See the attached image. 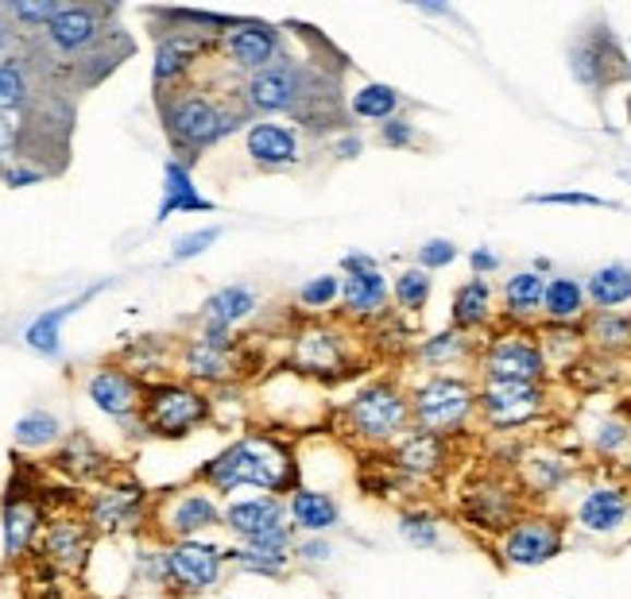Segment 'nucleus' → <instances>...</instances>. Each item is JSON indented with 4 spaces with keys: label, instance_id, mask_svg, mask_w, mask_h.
Returning a JSON list of instances; mask_svg holds the SVG:
<instances>
[{
    "label": "nucleus",
    "instance_id": "1",
    "mask_svg": "<svg viewBox=\"0 0 631 599\" xmlns=\"http://www.w3.org/2000/svg\"><path fill=\"white\" fill-rule=\"evenodd\" d=\"M202 480L229 495L237 488H260L264 495H290L302 488L295 456L275 438H240L202 468Z\"/></svg>",
    "mask_w": 631,
    "mask_h": 599
},
{
    "label": "nucleus",
    "instance_id": "2",
    "mask_svg": "<svg viewBox=\"0 0 631 599\" xmlns=\"http://www.w3.org/2000/svg\"><path fill=\"white\" fill-rule=\"evenodd\" d=\"M159 112L171 144L187 155L222 144L248 117V109H229L217 97H205L202 89H175L171 97H159Z\"/></svg>",
    "mask_w": 631,
    "mask_h": 599
},
{
    "label": "nucleus",
    "instance_id": "3",
    "mask_svg": "<svg viewBox=\"0 0 631 599\" xmlns=\"http://www.w3.org/2000/svg\"><path fill=\"white\" fill-rule=\"evenodd\" d=\"M345 430L368 448H392L410 430V395L392 380L360 383L342 410Z\"/></svg>",
    "mask_w": 631,
    "mask_h": 599
},
{
    "label": "nucleus",
    "instance_id": "4",
    "mask_svg": "<svg viewBox=\"0 0 631 599\" xmlns=\"http://www.w3.org/2000/svg\"><path fill=\"white\" fill-rule=\"evenodd\" d=\"M473 414H477V387L465 375H430L410 391V426L415 430L450 438L469 426Z\"/></svg>",
    "mask_w": 631,
    "mask_h": 599
},
{
    "label": "nucleus",
    "instance_id": "5",
    "mask_svg": "<svg viewBox=\"0 0 631 599\" xmlns=\"http://www.w3.org/2000/svg\"><path fill=\"white\" fill-rule=\"evenodd\" d=\"M457 515L469 530L488 534V538H503L515 526V518L523 515V495L503 476H477L473 483L461 488Z\"/></svg>",
    "mask_w": 631,
    "mask_h": 599
},
{
    "label": "nucleus",
    "instance_id": "6",
    "mask_svg": "<svg viewBox=\"0 0 631 599\" xmlns=\"http://www.w3.org/2000/svg\"><path fill=\"white\" fill-rule=\"evenodd\" d=\"M307 77L310 67L283 55L279 62H272V67H264L260 74H252L245 82V109L264 120L279 117V112H295V105L307 94Z\"/></svg>",
    "mask_w": 631,
    "mask_h": 599
},
{
    "label": "nucleus",
    "instance_id": "7",
    "mask_svg": "<svg viewBox=\"0 0 631 599\" xmlns=\"http://www.w3.org/2000/svg\"><path fill=\"white\" fill-rule=\"evenodd\" d=\"M546 352L538 337L527 333H503L480 352V375L485 383H543L546 380Z\"/></svg>",
    "mask_w": 631,
    "mask_h": 599
},
{
    "label": "nucleus",
    "instance_id": "8",
    "mask_svg": "<svg viewBox=\"0 0 631 599\" xmlns=\"http://www.w3.org/2000/svg\"><path fill=\"white\" fill-rule=\"evenodd\" d=\"M144 430L155 433V438H187L205 414H210V403H205L198 391L179 387V383H159V387L144 391Z\"/></svg>",
    "mask_w": 631,
    "mask_h": 599
},
{
    "label": "nucleus",
    "instance_id": "9",
    "mask_svg": "<svg viewBox=\"0 0 631 599\" xmlns=\"http://www.w3.org/2000/svg\"><path fill=\"white\" fill-rule=\"evenodd\" d=\"M565 549V526L555 515H520L500 538V558L512 568H538Z\"/></svg>",
    "mask_w": 631,
    "mask_h": 599
},
{
    "label": "nucleus",
    "instance_id": "10",
    "mask_svg": "<svg viewBox=\"0 0 631 599\" xmlns=\"http://www.w3.org/2000/svg\"><path fill=\"white\" fill-rule=\"evenodd\" d=\"M543 383H480L477 387V414L492 430H520L543 418Z\"/></svg>",
    "mask_w": 631,
    "mask_h": 599
},
{
    "label": "nucleus",
    "instance_id": "11",
    "mask_svg": "<svg viewBox=\"0 0 631 599\" xmlns=\"http://www.w3.org/2000/svg\"><path fill=\"white\" fill-rule=\"evenodd\" d=\"M570 70L585 89H605V85L628 77V59H623L620 43L608 27H593L573 43Z\"/></svg>",
    "mask_w": 631,
    "mask_h": 599
},
{
    "label": "nucleus",
    "instance_id": "12",
    "mask_svg": "<svg viewBox=\"0 0 631 599\" xmlns=\"http://www.w3.org/2000/svg\"><path fill=\"white\" fill-rule=\"evenodd\" d=\"M225 59L248 77L283 59V32L267 20H233V27L222 35Z\"/></svg>",
    "mask_w": 631,
    "mask_h": 599
},
{
    "label": "nucleus",
    "instance_id": "13",
    "mask_svg": "<svg viewBox=\"0 0 631 599\" xmlns=\"http://www.w3.org/2000/svg\"><path fill=\"white\" fill-rule=\"evenodd\" d=\"M445 465H450V445H445V438H438V433L410 426L392 445V472L407 483L438 480V476L445 472Z\"/></svg>",
    "mask_w": 631,
    "mask_h": 599
},
{
    "label": "nucleus",
    "instance_id": "14",
    "mask_svg": "<svg viewBox=\"0 0 631 599\" xmlns=\"http://www.w3.org/2000/svg\"><path fill=\"white\" fill-rule=\"evenodd\" d=\"M222 565H225V549L210 546V541H175L171 549H167V576H171V584H179V588L187 591H205L214 588L217 576H222Z\"/></svg>",
    "mask_w": 631,
    "mask_h": 599
},
{
    "label": "nucleus",
    "instance_id": "15",
    "mask_svg": "<svg viewBox=\"0 0 631 599\" xmlns=\"http://www.w3.org/2000/svg\"><path fill=\"white\" fill-rule=\"evenodd\" d=\"M102 35H105L102 12L90 9V4H70V9H62L59 16L47 24L44 39H47V47H51L55 55L74 59V55L94 51L97 43H102Z\"/></svg>",
    "mask_w": 631,
    "mask_h": 599
},
{
    "label": "nucleus",
    "instance_id": "16",
    "mask_svg": "<svg viewBox=\"0 0 631 599\" xmlns=\"http://www.w3.org/2000/svg\"><path fill=\"white\" fill-rule=\"evenodd\" d=\"M245 152L257 167L287 170L299 163L302 140L290 124H279V120H257V124H248V132H245Z\"/></svg>",
    "mask_w": 631,
    "mask_h": 599
},
{
    "label": "nucleus",
    "instance_id": "17",
    "mask_svg": "<svg viewBox=\"0 0 631 599\" xmlns=\"http://www.w3.org/2000/svg\"><path fill=\"white\" fill-rule=\"evenodd\" d=\"M345 337L342 330L333 325H310L295 337L290 345V363L307 375H330V372H342L345 368Z\"/></svg>",
    "mask_w": 631,
    "mask_h": 599
},
{
    "label": "nucleus",
    "instance_id": "18",
    "mask_svg": "<svg viewBox=\"0 0 631 599\" xmlns=\"http://www.w3.org/2000/svg\"><path fill=\"white\" fill-rule=\"evenodd\" d=\"M631 523V495L623 488H588L578 503V526L585 534H620Z\"/></svg>",
    "mask_w": 631,
    "mask_h": 599
},
{
    "label": "nucleus",
    "instance_id": "19",
    "mask_svg": "<svg viewBox=\"0 0 631 599\" xmlns=\"http://www.w3.org/2000/svg\"><path fill=\"white\" fill-rule=\"evenodd\" d=\"M225 530L237 534L240 546L245 541H257L260 534H267L272 526L287 523V503L279 495H252V499H237V503L225 506L222 515Z\"/></svg>",
    "mask_w": 631,
    "mask_h": 599
},
{
    "label": "nucleus",
    "instance_id": "20",
    "mask_svg": "<svg viewBox=\"0 0 631 599\" xmlns=\"http://www.w3.org/2000/svg\"><path fill=\"white\" fill-rule=\"evenodd\" d=\"M287 518L299 534H330L342 526V503L322 488H299L287 495Z\"/></svg>",
    "mask_w": 631,
    "mask_h": 599
},
{
    "label": "nucleus",
    "instance_id": "21",
    "mask_svg": "<svg viewBox=\"0 0 631 599\" xmlns=\"http://www.w3.org/2000/svg\"><path fill=\"white\" fill-rule=\"evenodd\" d=\"M86 391H90V403H94L102 414H109V418H132V414L144 406L140 383L132 380L129 372H120V368H102V372H94Z\"/></svg>",
    "mask_w": 631,
    "mask_h": 599
},
{
    "label": "nucleus",
    "instance_id": "22",
    "mask_svg": "<svg viewBox=\"0 0 631 599\" xmlns=\"http://www.w3.org/2000/svg\"><path fill=\"white\" fill-rule=\"evenodd\" d=\"M205 47V32H171L163 35L159 47H155V89H171V85H179L182 77H187V70L198 62V55H202Z\"/></svg>",
    "mask_w": 631,
    "mask_h": 599
},
{
    "label": "nucleus",
    "instance_id": "23",
    "mask_svg": "<svg viewBox=\"0 0 631 599\" xmlns=\"http://www.w3.org/2000/svg\"><path fill=\"white\" fill-rule=\"evenodd\" d=\"M140 511H144V491L136 483H124V488H109L102 495H94L90 503V526L105 534L132 530L140 523Z\"/></svg>",
    "mask_w": 631,
    "mask_h": 599
},
{
    "label": "nucleus",
    "instance_id": "24",
    "mask_svg": "<svg viewBox=\"0 0 631 599\" xmlns=\"http://www.w3.org/2000/svg\"><path fill=\"white\" fill-rule=\"evenodd\" d=\"M222 515L225 511L214 503V495H205V491H187V495L171 499V506H167V530H171L179 541H190L202 530L222 526Z\"/></svg>",
    "mask_w": 631,
    "mask_h": 599
},
{
    "label": "nucleus",
    "instance_id": "25",
    "mask_svg": "<svg viewBox=\"0 0 631 599\" xmlns=\"http://www.w3.org/2000/svg\"><path fill=\"white\" fill-rule=\"evenodd\" d=\"M229 352H233L229 330H210V325H205L202 337H194L187 348V372L205 383L229 380V372H233Z\"/></svg>",
    "mask_w": 631,
    "mask_h": 599
},
{
    "label": "nucleus",
    "instance_id": "26",
    "mask_svg": "<svg viewBox=\"0 0 631 599\" xmlns=\"http://www.w3.org/2000/svg\"><path fill=\"white\" fill-rule=\"evenodd\" d=\"M392 298V287H388L384 271H365V275H342V306L349 318L368 321L380 318Z\"/></svg>",
    "mask_w": 631,
    "mask_h": 599
},
{
    "label": "nucleus",
    "instance_id": "27",
    "mask_svg": "<svg viewBox=\"0 0 631 599\" xmlns=\"http://www.w3.org/2000/svg\"><path fill=\"white\" fill-rule=\"evenodd\" d=\"M488 321H492V287H488V279L461 283L450 302V330L469 337L473 330H480Z\"/></svg>",
    "mask_w": 631,
    "mask_h": 599
},
{
    "label": "nucleus",
    "instance_id": "28",
    "mask_svg": "<svg viewBox=\"0 0 631 599\" xmlns=\"http://www.w3.org/2000/svg\"><path fill=\"white\" fill-rule=\"evenodd\" d=\"M210 209H214V202L194 190L187 163H179V159L167 163V167H163V202H159V217L155 220H167L171 213H210Z\"/></svg>",
    "mask_w": 631,
    "mask_h": 599
},
{
    "label": "nucleus",
    "instance_id": "29",
    "mask_svg": "<svg viewBox=\"0 0 631 599\" xmlns=\"http://www.w3.org/2000/svg\"><path fill=\"white\" fill-rule=\"evenodd\" d=\"M252 310H257V290L237 283V287H222L217 295L205 298L202 321L210 330H233L245 318H252Z\"/></svg>",
    "mask_w": 631,
    "mask_h": 599
},
{
    "label": "nucleus",
    "instance_id": "30",
    "mask_svg": "<svg viewBox=\"0 0 631 599\" xmlns=\"http://www.w3.org/2000/svg\"><path fill=\"white\" fill-rule=\"evenodd\" d=\"M86 553H90V534L82 523L62 518V523H51L44 530V558L51 561V565L78 568L82 561H86Z\"/></svg>",
    "mask_w": 631,
    "mask_h": 599
},
{
    "label": "nucleus",
    "instance_id": "31",
    "mask_svg": "<svg viewBox=\"0 0 631 599\" xmlns=\"http://www.w3.org/2000/svg\"><path fill=\"white\" fill-rule=\"evenodd\" d=\"M588 306H597V313L620 310L623 302H631V267L628 263H605L588 275L585 283Z\"/></svg>",
    "mask_w": 631,
    "mask_h": 599
},
{
    "label": "nucleus",
    "instance_id": "32",
    "mask_svg": "<svg viewBox=\"0 0 631 599\" xmlns=\"http://www.w3.org/2000/svg\"><path fill=\"white\" fill-rule=\"evenodd\" d=\"M102 287H105V283H97L94 290H86V295H82V298H74V302L59 306V310L39 313V318H35L32 325H27V333H24L27 348H32V352H39V356H59V348H62V345H59V340H62V321H67L70 313L78 310V306H86L90 298H94Z\"/></svg>",
    "mask_w": 631,
    "mask_h": 599
},
{
    "label": "nucleus",
    "instance_id": "33",
    "mask_svg": "<svg viewBox=\"0 0 631 599\" xmlns=\"http://www.w3.org/2000/svg\"><path fill=\"white\" fill-rule=\"evenodd\" d=\"M403 97L384 82H360L349 94V117L368 120V124H388L392 117H400Z\"/></svg>",
    "mask_w": 631,
    "mask_h": 599
},
{
    "label": "nucleus",
    "instance_id": "34",
    "mask_svg": "<svg viewBox=\"0 0 631 599\" xmlns=\"http://www.w3.org/2000/svg\"><path fill=\"white\" fill-rule=\"evenodd\" d=\"M585 283L578 279H565V275H558V279L546 283V295H543V313L550 325H573L578 318H585Z\"/></svg>",
    "mask_w": 631,
    "mask_h": 599
},
{
    "label": "nucleus",
    "instance_id": "35",
    "mask_svg": "<svg viewBox=\"0 0 631 599\" xmlns=\"http://www.w3.org/2000/svg\"><path fill=\"white\" fill-rule=\"evenodd\" d=\"M543 295L546 279L538 271H515L512 279L503 283V313L515 321L535 318V313H543Z\"/></svg>",
    "mask_w": 631,
    "mask_h": 599
},
{
    "label": "nucleus",
    "instance_id": "36",
    "mask_svg": "<svg viewBox=\"0 0 631 599\" xmlns=\"http://www.w3.org/2000/svg\"><path fill=\"white\" fill-rule=\"evenodd\" d=\"M35 530H39V511H35L32 499H9V506H4V553L20 558L32 546Z\"/></svg>",
    "mask_w": 631,
    "mask_h": 599
},
{
    "label": "nucleus",
    "instance_id": "37",
    "mask_svg": "<svg viewBox=\"0 0 631 599\" xmlns=\"http://www.w3.org/2000/svg\"><path fill=\"white\" fill-rule=\"evenodd\" d=\"M32 70L24 59H0V112H24L32 105Z\"/></svg>",
    "mask_w": 631,
    "mask_h": 599
},
{
    "label": "nucleus",
    "instance_id": "38",
    "mask_svg": "<svg viewBox=\"0 0 631 599\" xmlns=\"http://www.w3.org/2000/svg\"><path fill=\"white\" fill-rule=\"evenodd\" d=\"M225 561L237 565L240 573H257V576H283L295 561V553H283V549H257V546H237L225 549Z\"/></svg>",
    "mask_w": 631,
    "mask_h": 599
},
{
    "label": "nucleus",
    "instance_id": "39",
    "mask_svg": "<svg viewBox=\"0 0 631 599\" xmlns=\"http://www.w3.org/2000/svg\"><path fill=\"white\" fill-rule=\"evenodd\" d=\"M430 295H434V279H430V271H422L418 263L395 275L392 298H395V306H400L403 313H422V310H427V302H430Z\"/></svg>",
    "mask_w": 631,
    "mask_h": 599
},
{
    "label": "nucleus",
    "instance_id": "40",
    "mask_svg": "<svg viewBox=\"0 0 631 599\" xmlns=\"http://www.w3.org/2000/svg\"><path fill=\"white\" fill-rule=\"evenodd\" d=\"M585 340H593L597 348L605 352H623L631 348V318L620 310H608V313H593L585 330Z\"/></svg>",
    "mask_w": 631,
    "mask_h": 599
},
{
    "label": "nucleus",
    "instance_id": "41",
    "mask_svg": "<svg viewBox=\"0 0 631 599\" xmlns=\"http://www.w3.org/2000/svg\"><path fill=\"white\" fill-rule=\"evenodd\" d=\"M400 538L410 549H438L442 546V523L427 506H410V511L400 515Z\"/></svg>",
    "mask_w": 631,
    "mask_h": 599
},
{
    "label": "nucleus",
    "instance_id": "42",
    "mask_svg": "<svg viewBox=\"0 0 631 599\" xmlns=\"http://www.w3.org/2000/svg\"><path fill=\"white\" fill-rule=\"evenodd\" d=\"M469 337L465 333H457V330H445V333H434V337H427L422 345L415 348L418 352V360L422 363H430V368H450V363H457V360H465L469 356Z\"/></svg>",
    "mask_w": 631,
    "mask_h": 599
},
{
    "label": "nucleus",
    "instance_id": "43",
    "mask_svg": "<svg viewBox=\"0 0 631 599\" xmlns=\"http://www.w3.org/2000/svg\"><path fill=\"white\" fill-rule=\"evenodd\" d=\"M59 465L67 468L70 476H78V480H97V476H105V456L97 453L94 441L82 438V433H74V438L67 441Z\"/></svg>",
    "mask_w": 631,
    "mask_h": 599
},
{
    "label": "nucleus",
    "instance_id": "44",
    "mask_svg": "<svg viewBox=\"0 0 631 599\" xmlns=\"http://www.w3.org/2000/svg\"><path fill=\"white\" fill-rule=\"evenodd\" d=\"M12 438H16L20 448H47L59 441V418L47 410H27L12 430Z\"/></svg>",
    "mask_w": 631,
    "mask_h": 599
},
{
    "label": "nucleus",
    "instance_id": "45",
    "mask_svg": "<svg viewBox=\"0 0 631 599\" xmlns=\"http://www.w3.org/2000/svg\"><path fill=\"white\" fill-rule=\"evenodd\" d=\"M333 302H342V275H314L299 287V306L307 310H330Z\"/></svg>",
    "mask_w": 631,
    "mask_h": 599
},
{
    "label": "nucleus",
    "instance_id": "46",
    "mask_svg": "<svg viewBox=\"0 0 631 599\" xmlns=\"http://www.w3.org/2000/svg\"><path fill=\"white\" fill-rule=\"evenodd\" d=\"M27 112V109H24ZM24 112H0V159L16 163L27 159L24 155V135H27V117Z\"/></svg>",
    "mask_w": 631,
    "mask_h": 599
},
{
    "label": "nucleus",
    "instance_id": "47",
    "mask_svg": "<svg viewBox=\"0 0 631 599\" xmlns=\"http://www.w3.org/2000/svg\"><path fill=\"white\" fill-rule=\"evenodd\" d=\"M4 16H12L16 24H24V27H44L47 32V24H51L55 16L62 12V4H55V0H39V4H24V0H9L4 4Z\"/></svg>",
    "mask_w": 631,
    "mask_h": 599
},
{
    "label": "nucleus",
    "instance_id": "48",
    "mask_svg": "<svg viewBox=\"0 0 631 599\" xmlns=\"http://www.w3.org/2000/svg\"><path fill=\"white\" fill-rule=\"evenodd\" d=\"M457 263V244L445 237H430L422 240V248H418V267L422 271H445Z\"/></svg>",
    "mask_w": 631,
    "mask_h": 599
},
{
    "label": "nucleus",
    "instance_id": "49",
    "mask_svg": "<svg viewBox=\"0 0 631 599\" xmlns=\"http://www.w3.org/2000/svg\"><path fill=\"white\" fill-rule=\"evenodd\" d=\"M531 205H578V209H616L608 197L585 194V190H558V194H531Z\"/></svg>",
    "mask_w": 631,
    "mask_h": 599
},
{
    "label": "nucleus",
    "instance_id": "50",
    "mask_svg": "<svg viewBox=\"0 0 631 599\" xmlns=\"http://www.w3.org/2000/svg\"><path fill=\"white\" fill-rule=\"evenodd\" d=\"M217 237H222V228H198V232H187V237L175 240V252H171V263H187L194 260V255H202L210 244H217Z\"/></svg>",
    "mask_w": 631,
    "mask_h": 599
},
{
    "label": "nucleus",
    "instance_id": "51",
    "mask_svg": "<svg viewBox=\"0 0 631 599\" xmlns=\"http://www.w3.org/2000/svg\"><path fill=\"white\" fill-rule=\"evenodd\" d=\"M527 472L535 476V480H531V488L535 491H555L570 480V468H565L562 460H531Z\"/></svg>",
    "mask_w": 631,
    "mask_h": 599
},
{
    "label": "nucleus",
    "instance_id": "52",
    "mask_svg": "<svg viewBox=\"0 0 631 599\" xmlns=\"http://www.w3.org/2000/svg\"><path fill=\"white\" fill-rule=\"evenodd\" d=\"M290 553L299 561H310V565H322V561L333 558V546H330V538H322V534H302Z\"/></svg>",
    "mask_w": 631,
    "mask_h": 599
},
{
    "label": "nucleus",
    "instance_id": "53",
    "mask_svg": "<svg viewBox=\"0 0 631 599\" xmlns=\"http://www.w3.org/2000/svg\"><path fill=\"white\" fill-rule=\"evenodd\" d=\"M380 144L384 147H410L415 144V124L407 117H392L388 124H380Z\"/></svg>",
    "mask_w": 631,
    "mask_h": 599
},
{
    "label": "nucleus",
    "instance_id": "54",
    "mask_svg": "<svg viewBox=\"0 0 631 599\" xmlns=\"http://www.w3.org/2000/svg\"><path fill=\"white\" fill-rule=\"evenodd\" d=\"M593 445H597L600 453H616V448L628 445V426H623V422H605L597 430V438H593Z\"/></svg>",
    "mask_w": 631,
    "mask_h": 599
},
{
    "label": "nucleus",
    "instance_id": "55",
    "mask_svg": "<svg viewBox=\"0 0 631 599\" xmlns=\"http://www.w3.org/2000/svg\"><path fill=\"white\" fill-rule=\"evenodd\" d=\"M469 267H473V279H488L496 267H500V255L492 248H473L469 252Z\"/></svg>",
    "mask_w": 631,
    "mask_h": 599
},
{
    "label": "nucleus",
    "instance_id": "56",
    "mask_svg": "<svg viewBox=\"0 0 631 599\" xmlns=\"http://www.w3.org/2000/svg\"><path fill=\"white\" fill-rule=\"evenodd\" d=\"M365 271H380V263L368 252H349L342 255V275H365Z\"/></svg>",
    "mask_w": 631,
    "mask_h": 599
},
{
    "label": "nucleus",
    "instance_id": "57",
    "mask_svg": "<svg viewBox=\"0 0 631 599\" xmlns=\"http://www.w3.org/2000/svg\"><path fill=\"white\" fill-rule=\"evenodd\" d=\"M44 178V170H35V167H9L4 170V182L9 187H32V182H39Z\"/></svg>",
    "mask_w": 631,
    "mask_h": 599
},
{
    "label": "nucleus",
    "instance_id": "58",
    "mask_svg": "<svg viewBox=\"0 0 631 599\" xmlns=\"http://www.w3.org/2000/svg\"><path fill=\"white\" fill-rule=\"evenodd\" d=\"M360 152H365V140H360V135H342V140H337V155H342V159H357Z\"/></svg>",
    "mask_w": 631,
    "mask_h": 599
},
{
    "label": "nucleus",
    "instance_id": "59",
    "mask_svg": "<svg viewBox=\"0 0 631 599\" xmlns=\"http://www.w3.org/2000/svg\"><path fill=\"white\" fill-rule=\"evenodd\" d=\"M9 43H12V32H9V24H4V12H0V59H9Z\"/></svg>",
    "mask_w": 631,
    "mask_h": 599
},
{
    "label": "nucleus",
    "instance_id": "60",
    "mask_svg": "<svg viewBox=\"0 0 631 599\" xmlns=\"http://www.w3.org/2000/svg\"><path fill=\"white\" fill-rule=\"evenodd\" d=\"M628 77H631V43H628Z\"/></svg>",
    "mask_w": 631,
    "mask_h": 599
}]
</instances>
